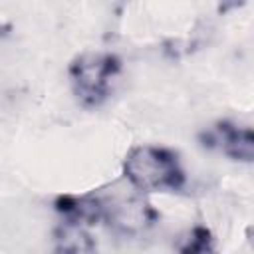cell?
I'll list each match as a JSON object with an SVG mask.
<instances>
[{
	"instance_id": "3",
	"label": "cell",
	"mask_w": 254,
	"mask_h": 254,
	"mask_svg": "<svg viewBox=\"0 0 254 254\" xmlns=\"http://www.w3.org/2000/svg\"><path fill=\"white\" fill-rule=\"evenodd\" d=\"M202 147L216 149L232 161L250 163L254 157V135L248 125L234 121H218L210 129L200 133Z\"/></svg>"
},
{
	"instance_id": "4",
	"label": "cell",
	"mask_w": 254,
	"mask_h": 254,
	"mask_svg": "<svg viewBox=\"0 0 254 254\" xmlns=\"http://www.w3.org/2000/svg\"><path fill=\"white\" fill-rule=\"evenodd\" d=\"M64 222L89 226L103 222V202L99 194H62L54 202Z\"/></svg>"
},
{
	"instance_id": "6",
	"label": "cell",
	"mask_w": 254,
	"mask_h": 254,
	"mask_svg": "<svg viewBox=\"0 0 254 254\" xmlns=\"http://www.w3.org/2000/svg\"><path fill=\"white\" fill-rule=\"evenodd\" d=\"M214 238L206 226H192L177 244L179 254H212Z\"/></svg>"
},
{
	"instance_id": "2",
	"label": "cell",
	"mask_w": 254,
	"mask_h": 254,
	"mask_svg": "<svg viewBox=\"0 0 254 254\" xmlns=\"http://www.w3.org/2000/svg\"><path fill=\"white\" fill-rule=\"evenodd\" d=\"M121 75V60L113 54L97 52L77 56L69 64V83L75 99L83 107H99L109 99Z\"/></svg>"
},
{
	"instance_id": "1",
	"label": "cell",
	"mask_w": 254,
	"mask_h": 254,
	"mask_svg": "<svg viewBox=\"0 0 254 254\" xmlns=\"http://www.w3.org/2000/svg\"><path fill=\"white\" fill-rule=\"evenodd\" d=\"M123 177L139 192H179L187 185L177 153L157 145L133 147L123 161Z\"/></svg>"
},
{
	"instance_id": "5",
	"label": "cell",
	"mask_w": 254,
	"mask_h": 254,
	"mask_svg": "<svg viewBox=\"0 0 254 254\" xmlns=\"http://www.w3.org/2000/svg\"><path fill=\"white\" fill-rule=\"evenodd\" d=\"M52 254H97V242L83 226L62 222L54 230Z\"/></svg>"
}]
</instances>
